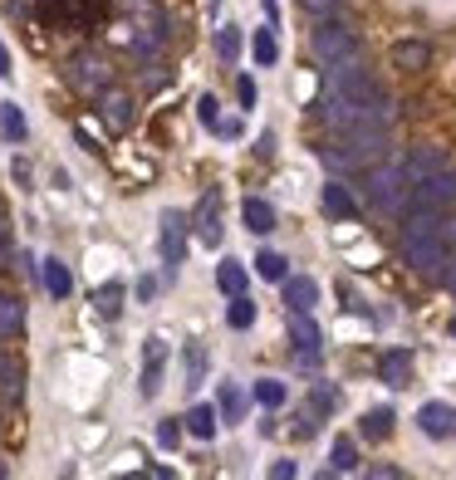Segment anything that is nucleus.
<instances>
[{"mask_svg": "<svg viewBox=\"0 0 456 480\" xmlns=\"http://www.w3.org/2000/svg\"><path fill=\"white\" fill-rule=\"evenodd\" d=\"M392 422H398V416H392V407H373V412H364V426H358V432H364L368 441H388V436H392Z\"/></svg>", "mask_w": 456, "mask_h": 480, "instance_id": "obj_25", "label": "nucleus"}, {"mask_svg": "<svg viewBox=\"0 0 456 480\" xmlns=\"http://www.w3.org/2000/svg\"><path fill=\"white\" fill-rule=\"evenodd\" d=\"M314 407H319V412H334V407H339V392H334V388H314Z\"/></svg>", "mask_w": 456, "mask_h": 480, "instance_id": "obj_41", "label": "nucleus"}, {"mask_svg": "<svg viewBox=\"0 0 456 480\" xmlns=\"http://www.w3.org/2000/svg\"><path fill=\"white\" fill-rule=\"evenodd\" d=\"M108 10V0H39V15L55 30H89Z\"/></svg>", "mask_w": 456, "mask_h": 480, "instance_id": "obj_4", "label": "nucleus"}, {"mask_svg": "<svg viewBox=\"0 0 456 480\" xmlns=\"http://www.w3.org/2000/svg\"><path fill=\"white\" fill-rule=\"evenodd\" d=\"M216 285H221V295H245V285H251V275H245V265L241 260H221L216 265Z\"/></svg>", "mask_w": 456, "mask_h": 480, "instance_id": "obj_21", "label": "nucleus"}, {"mask_svg": "<svg viewBox=\"0 0 456 480\" xmlns=\"http://www.w3.org/2000/svg\"><path fill=\"white\" fill-rule=\"evenodd\" d=\"M251 55H255V64H261V69H271L275 59H280V39H275V30H271V25H265V30H255Z\"/></svg>", "mask_w": 456, "mask_h": 480, "instance_id": "obj_27", "label": "nucleus"}, {"mask_svg": "<svg viewBox=\"0 0 456 480\" xmlns=\"http://www.w3.org/2000/svg\"><path fill=\"white\" fill-rule=\"evenodd\" d=\"M236 99H241V108H255V79L251 74L236 79Z\"/></svg>", "mask_w": 456, "mask_h": 480, "instance_id": "obj_37", "label": "nucleus"}, {"mask_svg": "<svg viewBox=\"0 0 456 480\" xmlns=\"http://www.w3.org/2000/svg\"><path fill=\"white\" fill-rule=\"evenodd\" d=\"M216 55H221L226 64L241 55V30H236V25H221V30H216Z\"/></svg>", "mask_w": 456, "mask_h": 480, "instance_id": "obj_34", "label": "nucleus"}, {"mask_svg": "<svg viewBox=\"0 0 456 480\" xmlns=\"http://www.w3.org/2000/svg\"><path fill=\"white\" fill-rule=\"evenodd\" d=\"M196 113H202V123H206V128L216 133V123H221V113H216V99H211V93H206V99L196 103Z\"/></svg>", "mask_w": 456, "mask_h": 480, "instance_id": "obj_38", "label": "nucleus"}, {"mask_svg": "<svg viewBox=\"0 0 456 480\" xmlns=\"http://www.w3.org/2000/svg\"><path fill=\"white\" fill-rule=\"evenodd\" d=\"M442 285H447L452 295H456V260H447V270H442Z\"/></svg>", "mask_w": 456, "mask_h": 480, "instance_id": "obj_45", "label": "nucleus"}, {"mask_svg": "<svg viewBox=\"0 0 456 480\" xmlns=\"http://www.w3.org/2000/svg\"><path fill=\"white\" fill-rule=\"evenodd\" d=\"M378 373H383L388 388H408V382H412V353L408 348H388L378 358Z\"/></svg>", "mask_w": 456, "mask_h": 480, "instance_id": "obj_12", "label": "nucleus"}, {"mask_svg": "<svg viewBox=\"0 0 456 480\" xmlns=\"http://www.w3.org/2000/svg\"><path fill=\"white\" fill-rule=\"evenodd\" d=\"M216 412H221V422H241L245 416V392L236 388V382H221V407H216Z\"/></svg>", "mask_w": 456, "mask_h": 480, "instance_id": "obj_28", "label": "nucleus"}, {"mask_svg": "<svg viewBox=\"0 0 456 480\" xmlns=\"http://www.w3.org/2000/svg\"><path fill=\"white\" fill-rule=\"evenodd\" d=\"M285 304H289V309H314V304H319V285H314L309 275H299V279L285 275Z\"/></svg>", "mask_w": 456, "mask_h": 480, "instance_id": "obj_20", "label": "nucleus"}, {"mask_svg": "<svg viewBox=\"0 0 456 480\" xmlns=\"http://www.w3.org/2000/svg\"><path fill=\"white\" fill-rule=\"evenodd\" d=\"M93 309H99L103 319H118V309H123V285H103L99 295H93Z\"/></svg>", "mask_w": 456, "mask_h": 480, "instance_id": "obj_31", "label": "nucleus"}, {"mask_svg": "<svg viewBox=\"0 0 456 480\" xmlns=\"http://www.w3.org/2000/svg\"><path fill=\"white\" fill-rule=\"evenodd\" d=\"M25 133H30V123H25V113H20V103H0V138L5 142H25Z\"/></svg>", "mask_w": 456, "mask_h": 480, "instance_id": "obj_22", "label": "nucleus"}, {"mask_svg": "<svg viewBox=\"0 0 456 480\" xmlns=\"http://www.w3.org/2000/svg\"><path fill=\"white\" fill-rule=\"evenodd\" d=\"M216 133H221V138H241V118H221V123H216Z\"/></svg>", "mask_w": 456, "mask_h": 480, "instance_id": "obj_42", "label": "nucleus"}, {"mask_svg": "<svg viewBox=\"0 0 456 480\" xmlns=\"http://www.w3.org/2000/svg\"><path fill=\"white\" fill-rule=\"evenodd\" d=\"M99 99H103V118H108V128H113V133H128V128H133V99H128V93L103 89Z\"/></svg>", "mask_w": 456, "mask_h": 480, "instance_id": "obj_14", "label": "nucleus"}, {"mask_svg": "<svg viewBox=\"0 0 456 480\" xmlns=\"http://www.w3.org/2000/svg\"><path fill=\"white\" fill-rule=\"evenodd\" d=\"M392 64L408 69V74H417V69L432 64V45H427V39H402V45L392 49Z\"/></svg>", "mask_w": 456, "mask_h": 480, "instance_id": "obj_17", "label": "nucleus"}, {"mask_svg": "<svg viewBox=\"0 0 456 480\" xmlns=\"http://www.w3.org/2000/svg\"><path fill=\"white\" fill-rule=\"evenodd\" d=\"M373 206L378 211H388V216H398V211H408V201H412V176H408V167L402 162H383V167H373Z\"/></svg>", "mask_w": 456, "mask_h": 480, "instance_id": "obj_1", "label": "nucleus"}, {"mask_svg": "<svg viewBox=\"0 0 456 480\" xmlns=\"http://www.w3.org/2000/svg\"><path fill=\"white\" fill-rule=\"evenodd\" d=\"M412 206H427V211H447V206H456V172L452 167L422 176V182L412 186Z\"/></svg>", "mask_w": 456, "mask_h": 480, "instance_id": "obj_5", "label": "nucleus"}, {"mask_svg": "<svg viewBox=\"0 0 456 480\" xmlns=\"http://www.w3.org/2000/svg\"><path fill=\"white\" fill-rule=\"evenodd\" d=\"M216 416H221V412H216V407L196 402L192 412H186V432H192L196 441H211V436H216Z\"/></svg>", "mask_w": 456, "mask_h": 480, "instance_id": "obj_24", "label": "nucleus"}, {"mask_svg": "<svg viewBox=\"0 0 456 480\" xmlns=\"http://www.w3.org/2000/svg\"><path fill=\"white\" fill-rule=\"evenodd\" d=\"M447 240L442 236H402V265L417 270V275L427 279H442V270H447Z\"/></svg>", "mask_w": 456, "mask_h": 480, "instance_id": "obj_2", "label": "nucleus"}, {"mask_svg": "<svg viewBox=\"0 0 456 480\" xmlns=\"http://www.w3.org/2000/svg\"><path fill=\"white\" fill-rule=\"evenodd\" d=\"M452 339H456V319H452Z\"/></svg>", "mask_w": 456, "mask_h": 480, "instance_id": "obj_49", "label": "nucleus"}, {"mask_svg": "<svg viewBox=\"0 0 456 480\" xmlns=\"http://www.w3.org/2000/svg\"><path fill=\"white\" fill-rule=\"evenodd\" d=\"M133 15H138V35H133V45H138L142 55H152V49L168 39V15H162L152 0H138V5H133Z\"/></svg>", "mask_w": 456, "mask_h": 480, "instance_id": "obj_7", "label": "nucleus"}, {"mask_svg": "<svg viewBox=\"0 0 456 480\" xmlns=\"http://www.w3.org/2000/svg\"><path fill=\"white\" fill-rule=\"evenodd\" d=\"M202 373H206V353L202 348H186V388H196Z\"/></svg>", "mask_w": 456, "mask_h": 480, "instance_id": "obj_35", "label": "nucleus"}, {"mask_svg": "<svg viewBox=\"0 0 456 480\" xmlns=\"http://www.w3.org/2000/svg\"><path fill=\"white\" fill-rule=\"evenodd\" d=\"M162 368H168V343H162V339H148V358H142V382H138L142 398H158V388H162Z\"/></svg>", "mask_w": 456, "mask_h": 480, "instance_id": "obj_11", "label": "nucleus"}, {"mask_svg": "<svg viewBox=\"0 0 456 480\" xmlns=\"http://www.w3.org/2000/svg\"><path fill=\"white\" fill-rule=\"evenodd\" d=\"M25 329V304L15 295H0V339H15Z\"/></svg>", "mask_w": 456, "mask_h": 480, "instance_id": "obj_26", "label": "nucleus"}, {"mask_svg": "<svg viewBox=\"0 0 456 480\" xmlns=\"http://www.w3.org/2000/svg\"><path fill=\"white\" fill-rule=\"evenodd\" d=\"M241 216H245V231H251V236H271L275 231V206L261 201V196H245Z\"/></svg>", "mask_w": 456, "mask_h": 480, "instance_id": "obj_16", "label": "nucleus"}, {"mask_svg": "<svg viewBox=\"0 0 456 480\" xmlns=\"http://www.w3.org/2000/svg\"><path fill=\"white\" fill-rule=\"evenodd\" d=\"M285 398H289V388L280 378H261V382H255V402H261V407H285Z\"/></svg>", "mask_w": 456, "mask_h": 480, "instance_id": "obj_30", "label": "nucleus"}, {"mask_svg": "<svg viewBox=\"0 0 456 480\" xmlns=\"http://www.w3.org/2000/svg\"><path fill=\"white\" fill-rule=\"evenodd\" d=\"M226 323H231V329H251V323H255V304L245 295H236L231 309H226Z\"/></svg>", "mask_w": 456, "mask_h": 480, "instance_id": "obj_33", "label": "nucleus"}, {"mask_svg": "<svg viewBox=\"0 0 456 480\" xmlns=\"http://www.w3.org/2000/svg\"><path fill=\"white\" fill-rule=\"evenodd\" d=\"M314 59H319L324 69L354 64V59H358V39H354V30H344V25H334V20H324V25L314 30Z\"/></svg>", "mask_w": 456, "mask_h": 480, "instance_id": "obj_3", "label": "nucleus"}, {"mask_svg": "<svg viewBox=\"0 0 456 480\" xmlns=\"http://www.w3.org/2000/svg\"><path fill=\"white\" fill-rule=\"evenodd\" d=\"M314 432H319V407H305V412H299V422H295V436H299V441H309Z\"/></svg>", "mask_w": 456, "mask_h": 480, "instance_id": "obj_36", "label": "nucleus"}, {"mask_svg": "<svg viewBox=\"0 0 456 480\" xmlns=\"http://www.w3.org/2000/svg\"><path fill=\"white\" fill-rule=\"evenodd\" d=\"M192 226H196V240H202V245H211V250L221 245V192H202Z\"/></svg>", "mask_w": 456, "mask_h": 480, "instance_id": "obj_8", "label": "nucleus"}, {"mask_svg": "<svg viewBox=\"0 0 456 480\" xmlns=\"http://www.w3.org/2000/svg\"><path fill=\"white\" fill-rule=\"evenodd\" d=\"M69 83H74L79 93H103L108 89V64H103L99 55H74L69 59Z\"/></svg>", "mask_w": 456, "mask_h": 480, "instance_id": "obj_9", "label": "nucleus"}, {"mask_svg": "<svg viewBox=\"0 0 456 480\" xmlns=\"http://www.w3.org/2000/svg\"><path fill=\"white\" fill-rule=\"evenodd\" d=\"M152 295H158V279L142 275V279H138V299H152Z\"/></svg>", "mask_w": 456, "mask_h": 480, "instance_id": "obj_44", "label": "nucleus"}, {"mask_svg": "<svg viewBox=\"0 0 456 480\" xmlns=\"http://www.w3.org/2000/svg\"><path fill=\"white\" fill-rule=\"evenodd\" d=\"M39 275H45V289H49L55 299H69V289H74V275L65 270V260H45V265H39Z\"/></svg>", "mask_w": 456, "mask_h": 480, "instance_id": "obj_23", "label": "nucleus"}, {"mask_svg": "<svg viewBox=\"0 0 456 480\" xmlns=\"http://www.w3.org/2000/svg\"><path fill=\"white\" fill-rule=\"evenodd\" d=\"M10 74V55H5V45H0V79Z\"/></svg>", "mask_w": 456, "mask_h": 480, "instance_id": "obj_47", "label": "nucleus"}, {"mask_svg": "<svg viewBox=\"0 0 456 480\" xmlns=\"http://www.w3.org/2000/svg\"><path fill=\"white\" fill-rule=\"evenodd\" d=\"M289 343L295 353H319V323L309 319V309H289Z\"/></svg>", "mask_w": 456, "mask_h": 480, "instance_id": "obj_13", "label": "nucleus"}, {"mask_svg": "<svg viewBox=\"0 0 456 480\" xmlns=\"http://www.w3.org/2000/svg\"><path fill=\"white\" fill-rule=\"evenodd\" d=\"M324 211L329 216H344V221H354V216H358V201L348 196V186L339 182V176H334V182H324Z\"/></svg>", "mask_w": 456, "mask_h": 480, "instance_id": "obj_19", "label": "nucleus"}, {"mask_svg": "<svg viewBox=\"0 0 456 480\" xmlns=\"http://www.w3.org/2000/svg\"><path fill=\"white\" fill-rule=\"evenodd\" d=\"M186 216L182 211H162V270H168V279L177 275V265L186 260Z\"/></svg>", "mask_w": 456, "mask_h": 480, "instance_id": "obj_6", "label": "nucleus"}, {"mask_svg": "<svg viewBox=\"0 0 456 480\" xmlns=\"http://www.w3.org/2000/svg\"><path fill=\"white\" fill-rule=\"evenodd\" d=\"M329 471H339V476L358 471V451H354V441H334V446H329Z\"/></svg>", "mask_w": 456, "mask_h": 480, "instance_id": "obj_29", "label": "nucleus"}, {"mask_svg": "<svg viewBox=\"0 0 456 480\" xmlns=\"http://www.w3.org/2000/svg\"><path fill=\"white\" fill-rule=\"evenodd\" d=\"M402 167H408L412 186H417L422 176H432V172H442V167H447V152H442V148H417L408 162H402Z\"/></svg>", "mask_w": 456, "mask_h": 480, "instance_id": "obj_18", "label": "nucleus"}, {"mask_svg": "<svg viewBox=\"0 0 456 480\" xmlns=\"http://www.w3.org/2000/svg\"><path fill=\"white\" fill-rule=\"evenodd\" d=\"M299 5H305L309 15H319V20H324V15H334V10H339V0H299Z\"/></svg>", "mask_w": 456, "mask_h": 480, "instance_id": "obj_40", "label": "nucleus"}, {"mask_svg": "<svg viewBox=\"0 0 456 480\" xmlns=\"http://www.w3.org/2000/svg\"><path fill=\"white\" fill-rule=\"evenodd\" d=\"M271 476H275V480H295V461H275Z\"/></svg>", "mask_w": 456, "mask_h": 480, "instance_id": "obj_43", "label": "nucleus"}, {"mask_svg": "<svg viewBox=\"0 0 456 480\" xmlns=\"http://www.w3.org/2000/svg\"><path fill=\"white\" fill-rule=\"evenodd\" d=\"M5 231H10V226H5V211H0V245H5Z\"/></svg>", "mask_w": 456, "mask_h": 480, "instance_id": "obj_48", "label": "nucleus"}, {"mask_svg": "<svg viewBox=\"0 0 456 480\" xmlns=\"http://www.w3.org/2000/svg\"><path fill=\"white\" fill-rule=\"evenodd\" d=\"M177 441H182V426H177V422H162V426H158V446H168V451H172Z\"/></svg>", "mask_w": 456, "mask_h": 480, "instance_id": "obj_39", "label": "nucleus"}, {"mask_svg": "<svg viewBox=\"0 0 456 480\" xmlns=\"http://www.w3.org/2000/svg\"><path fill=\"white\" fill-rule=\"evenodd\" d=\"M0 398L5 402L25 398V363H20L15 353H0Z\"/></svg>", "mask_w": 456, "mask_h": 480, "instance_id": "obj_15", "label": "nucleus"}, {"mask_svg": "<svg viewBox=\"0 0 456 480\" xmlns=\"http://www.w3.org/2000/svg\"><path fill=\"white\" fill-rule=\"evenodd\" d=\"M417 426L432 436V441H447V436H456V407L447 402H427L417 412Z\"/></svg>", "mask_w": 456, "mask_h": 480, "instance_id": "obj_10", "label": "nucleus"}, {"mask_svg": "<svg viewBox=\"0 0 456 480\" xmlns=\"http://www.w3.org/2000/svg\"><path fill=\"white\" fill-rule=\"evenodd\" d=\"M442 240H447V245H456V221H442Z\"/></svg>", "mask_w": 456, "mask_h": 480, "instance_id": "obj_46", "label": "nucleus"}, {"mask_svg": "<svg viewBox=\"0 0 456 480\" xmlns=\"http://www.w3.org/2000/svg\"><path fill=\"white\" fill-rule=\"evenodd\" d=\"M285 265H289L285 255H275V250H261V260H255V275H261V279H280V285H285Z\"/></svg>", "mask_w": 456, "mask_h": 480, "instance_id": "obj_32", "label": "nucleus"}]
</instances>
